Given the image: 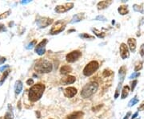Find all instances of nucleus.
Segmentation results:
<instances>
[{
  "label": "nucleus",
  "instance_id": "0eeeda50",
  "mask_svg": "<svg viewBox=\"0 0 144 119\" xmlns=\"http://www.w3.org/2000/svg\"><path fill=\"white\" fill-rule=\"evenodd\" d=\"M82 56V52L79 50H75L69 52L66 56V60L69 63H74Z\"/></svg>",
  "mask_w": 144,
  "mask_h": 119
},
{
  "label": "nucleus",
  "instance_id": "c85d7f7f",
  "mask_svg": "<svg viewBox=\"0 0 144 119\" xmlns=\"http://www.w3.org/2000/svg\"><path fill=\"white\" fill-rule=\"evenodd\" d=\"M112 74H113L112 71H110V70H109V69H105V70L103 71V77H109V76L112 75Z\"/></svg>",
  "mask_w": 144,
  "mask_h": 119
},
{
  "label": "nucleus",
  "instance_id": "1a4fd4ad",
  "mask_svg": "<svg viewBox=\"0 0 144 119\" xmlns=\"http://www.w3.org/2000/svg\"><path fill=\"white\" fill-rule=\"evenodd\" d=\"M47 43H48V40L47 39H44L39 43V44H38L35 46V52L39 56H42L43 54L46 52V45Z\"/></svg>",
  "mask_w": 144,
  "mask_h": 119
},
{
  "label": "nucleus",
  "instance_id": "9d476101",
  "mask_svg": "<svg viewBox=\"0 0 144 119\" xmlns=\"http://www.w3.org/2000/svg\"><path fill=\"white\" fill-rule=\"evenodd\" d=\"M119 52H120V56H121L122 59L125 60L130 56V52H129L128 48H127V44H124V43H122L121 44L120 48H119Z\"/></svg>",
  "mask_w": 144,
  "mask_h": 119
},
{
  "label": "nucleus",
  "instance_id": "39448f33",
  "mask_svg": "<svg viewBox=\"0 0 144 119\" xmlns=\"http://www.w3.org/2000/svg\"><path fill=\"white\" fill-rule=\"evenodd\" d=\"M66 23L62 20H59L57 22H55L54 25L52 26L51 31H50V34L51 35H58L61 33L62 31H63L66 28Z\"/></svg>",
  "mask_w": 144,
  "mask_h": 119
},
{
  "label": "nucleus",
  "instance_id": "58836bf2",
  "mask_svg": "<svg viewBox=\"0 0 144 119\" xmlns=\"http://www.w3.org/2000/svg\"><path fill=\"white\" fill-rule=\"evenodd\" d=\"M138 114H139V113H138V112H136L135 114H133V115H132V117H131V119H135V118H136V117H137V116H138Z\"/></svg>",
  "mask_w": 144,
  "mask_h": 119
},
{
  "label": "nucleus",
  "instance_id": "412c9836",
  "mask_svg": "<svg viewBox=\"0 0 144 119\" xmlns=\"http://www.w3.org/2000/svg\"><path fill=\"white\" fill-rule=\"evenodd\" d=\"M118 12H119L120 15H127L128 13V8H127V6H120L118 9Z\"/></svg>",
  "mask_w": 144,
  "mask_h": 119
},
{
  "label": "nucleus",
  "instance_id": "6e6552de",
  "mask_svg": "<svg viewBox=\"0 0 144 119\" xmlns=\"http://www.w3.org/2000/svg\"><path fill=\"white\" fill-rule=\"evenodd\" d=\"M74 7V3H67L62 5H59L54 8V12L56 13L61 14L68 12V10H71Z\"/></svg>",
  "mask_w": 144,
  "mask_h": 119
},
{
  "label": "nucleus",
  "instance_id": "a211bd4d",
  "mask_svg": "<svg viewBox=\"0 0 144 119\" xmlns=\"http://www.w3.org/2000/svg\"><path fill=\"white\" fill-rule=\"evenodd\" d=\"M14 118V114H13V111H12V106L9 105H8V110L5 114L4 119H13Z\"/></svg>",
  "mask_w": 144,
  "mask_h": 119
},
{
  "label": "nucleus",
  "instance_id": "72a5a7b5",
  "mask_svg": "<svg viewBox=\"0 0 144 119\" xmlns=\"http://www.w3.org/2000/svg\"><path fill=\"white\" fill-rule=\"evenodd\" d=\"M27 85H32V84H34V80L30 78L27 81Z\"/></svg>",
  "mask_w": 144,
  "mask_h": 119
},
{
  "label": "nucleus",
  "instance_id": "c756f323",
  "mask_svg": "<svg viewBox=\"0 0 144 119\" xmlns=\"http://www.w3.org/2000/svg\"><path fill=\"white\" fill-rule=\"evenodd\" d=\"M142 62H139V63H138V64H136V66H135V72H138V71H139L140 69H142Z\"/></svg>",
  "mask_w": 144,
  "mask_h": 119
},
{
  "label": "nucleus",
  "instance_id": "f03ea898",
  "mask_svg": "<svg viewBox=\"0 0 144 119\" xmlns=\"http://www.w3.org/2000/svg\"><path fill=\"white\" fill-rule=\"evenodd\" d=\"M98 89V84L95 81H91L86 84L81 91V96L83 98L86 99L92 97Z\"/></svg>",
  "mask_w": 144,
  "mask_h": 119
},
{
  "label": "nucleus",
  "instance_id": "e433bc0d",
  "mask_svg": "<svg viewBox=\"0 0 144 119\" xmlns=\"http://www.w3.org/2000/svg\"><path fill=\"white\" fill-rule=\"evenodd\" d=\"M140 55L142 57H144V50H143V47H142L141 50H140Z\"/></svg>",
  "mask_w": 144,
  "mask_h": 119
},
{
  "label": "nucleus",
  "instance_id": "f257e3e1",
  "mask_svg": "<svg viewBox=\"0 0 144 119\" xmlns=\"http://www.w3.org/2000/svg\"><path fill=\"white\" fill-rule=\"evenodd\" d=\"M44 90H45V85L43 84L39 83V84H34L29 90V94H28L29 100L31 102L38 101L43 95Z\"/></svg>",
  "mask_w": 144,
  "mask_h": 119
},
{
  "label": "nucleus",
  "instance_id": "5701e85b",
  "mask_svg": "<svg viewBox=\"0 0 144 119\" xmlns=\"http://www.w3.org/2000/svg\"><path fill=\"white\" fill-rule=\"evenodd\" d=\"M138 102H139V99H138L137 96H135V97H133V98L129 101L128 106H129V107H131V106H133V105H135V104H137Z\"/></svg>",
  "mask_w": 144,
  "mask_h": 119
},
{
  "label": "nucleus",
  "instance_id": "a878e982",
  "mask_svg": "<svg viewBox=\"0 0 144 119\" xmlns=\"http://www.w3.org/2000/svg\"><path fill=\"white\" fill-rule=\"evenodd\" d=\"M10 13H11V10H7V12H4V13L0 14V19H3L7 18V17L10 15Z\"/></svg>",
  "mask_w": 144,
  "mask_h": 119
},
{
  "label": "nucleus",
  "instance_id": "dca6fc26",
  "mask_svg": "<svg viewBox=\"0 0 144 119\" xmlns=\"http://www.w3.org/2000/svg\"><path fill=\"white\" fill-rule=\"evenodd\" d=\"M112 3V1H101L97 4L98 10H103L107 7H108L110 4Z\"/></svg>",
  "mask_w": 144,
  "mask_h": 119
},
{
  "label": "nucleus",
  "instance_id": "79ce46f5",
  "mask_svg": "<svg viewBox=\"0 0 144 119\" xmlns=\"http://www.w3.org/2000/svg\"><path fill=\"white\" fill-rule=\"evenodd\" d=\"M0 119H2V118H1V117H0Z\"/></svg>",
  "mask_w": 144,
  "mask_h": 119
},
{
  "label": "nucleus",
  "instance_id": "4c0bfd02",
  "mask_svg": "<svg viewBox=\"0 0 144 119\" xmlns=\"http://www.w3.org/2000/svg\"><path fill=\"white\" fill-rule=\"evenodd\" d=\"M30 3V0H25V1H21V3H22V4H27V3Z\"/></svg>",
  "mask_w": 144,
  "mask_h": 119
},
{
  "label": "nucleus",
  "instance_id": "b1692460",
  "mask_svg": "<svg viewBox=\"0 0 144 119\" xmlns=\"http://www.w3.org/2000/svg\"><path fill=\"white\" fill-rule=\"evenodd\" d=\"M79 37L82 38V39H95V36H91V35H89V34H86V33L80 34V35H79Z\"/></svg>",
  "mask_w": 144,
  "mask_h": 119
},
{
  "label": "nucleus",
  "instance_id": "a19ab883",
  "mask_svg": "<svg viewBox=\"0 0 144 119\" xmlns=\"http://www.w3.org/2000/svg\"><path fill=\"white\" fill-rule=\"evenodd\" d=\"M72 31H75V30L74 29H71V30L68 31V33H71V32H72Z\"/></svg>",
  "mask_w": 144,
  "mask_h": 119
},
{
  "label": "nucleus",
  "instance_id": "2eb2a0df",
  "mask_svg": "<svg viewBox=\"0 0 144 119\" xmlns=\"http://www.w3.org/2000/svg\"><path fill=\"white\" fill-rule=\"evenodd\" d=\"M23 82H22L20 80L16 81L15 84V94H17V95L21 93V91L23 90Z\"/></svg>",
  "mask_w": 144,
  "mask_h": 119
},
{
  "label": "nucleus",
  "instance_id": "f8f14e48",
  "mask_svg": "<svg viewBox=\"0 0 144 119\" xmlns=\"http://www.w3.org/2000/svg\"><path fill=\"white\" fill-rule=\"evenodd\" d=\"M127 44H128V47L130 50L131 52H135L136 50V39L134 38H130L127 41Z\"/></svg>",
  "mask_w": 144,
  "mask_h": 119
},
{
  "label": "nucleus",
  "instance_id": "393cba45",
  "mask_svg": "<svg viewBox=\"0 0 144 119\" xmlns=\"http://www.w3.org/2000/svg\"><path fill=\"white\" fill-rule=\"evenodd\" d=\"M36 44H37V40L36 39H34V40H32L30 44L26 47V48L27 49H28V50H30V49H32L33 48H34L35 46H36Z\"/></svg>",
  "mask_w": 144,
  "mask_h": 119
},
{
  "label": "nucleus",
  "instance_id": "473e14b6",
  "mask_svg": "<svg viewBox=\"0 0 144 119\" xmlns=\"http://www.w3.org/2000/svg\"><path fill=\"white\" fill-rule=\"evenodd\" d=\"M95 20H102V21H106L107 20V19L105 18V17H103V15H98V17H96V19H95Z\"/></svg>",
  "mask_w": 144,
  "mask_h": 119
},
{
  "label": "nucleus",
  "instance_id": "9b49d317",
  "mask_svg": "<svg viewBox=\"0 0 144 119\" xmlns=\"http://www.w3.org/2000/svg\"><path fill=\"white\" fill-rule=\"evenodd\" d=\"M64 96L66 97H69V98H71L74 96L76 95L77 93V89L74 87H67L64 89Z\"/></svg>",
  "mask_w": 144,
  "mask_h": 119
},
{
  "label": "nucleus",
  "instance_id": "4468645a",
  "mask_svg": "<svg viewBox=\"0 0 144 119\" xmlns=\"http://www.w3.org/2000/svg\"><path fill=\"white\" fill-rule=\"evenodd\" d=\"M83 116V113L82 111H76L69 114L66 119H81Z\"/></svg>",
  "mask_w": 144,
  "mask_h": 119
},
{
  "label": "nucleus",
  "instance_id": "6ab92c4d",
  "mask_svg": "<svg viewBox=\"0 0 144 119\" xmlns=\"http://www.w3.org/2000/svg\"><path fill=\"white\" fill-rule=\"evenodd\" d=\"M62 82L65 84H71L75 82V77H73V76H68L66 78H64V80L62 81Z\"/></svg>",
  "mask_w": 144,
  "mask_h": 119
},
{
  "label": "nucleus",
  "instance_id": "4be33fe9",
  "mask_svg": "<svg viewBox=\"0 0 144 119\" xmlns=\"http://www.w3.org/2000/svg\"><path fill=\"white\" fill-rule=\"evenodd\" d=\"M91 31L94 32V33H95L98 38H104V36H105V33H104V32H101L100 31H98V30L96 29V28H92Z\"/></svg>",
  "mask_w": 144,
  "mask_h": 119
},
{
  "label": "nucleus",
  "instance_id": "423d86ee",
  "mask_svg": "<svg viewBox=\"0 0 144 119\" xmlns=\"http://www.w3.org/2000/svg\"><path fill=\"white\" fill-rule=\"evenodd\" d=\"M54 22V19L48 17H41L38 16L36 19V24L39 28H45L51 24H52Z\"/></svg>",
  "mask_w": 144,
  "mask_h": 119
},
{
  "label": "nucleus",
  "instance_id": "cd10ccee",
  "mask_svg": "<svg viewBox=\"0 0 144 119\" xmlns=\"http://www.w3.org/2000/svg\"><path fill=\"white\" fill-rule=\"evenodd\" d=\"M133 8H134V10H135V12L143 13V9H142V7L141 6H139V5L135 4V5H134V7H133Z\"/></svg>",
  "mask_w": 144,
  "mask_h": 119
},
{
  "label": "nucleus",
  "instance_id": "20e7f679",
  "mask_svg": "<svg viewBox=\"0 0 144 119\" xmlns=\"http://www.w3.org/2000/svg\"><path fill=\"white\" fill-rule=\"evenodd\" d=\"M99 64L96 60H92L91 62L88 63L86 67L83 69V75L86 76V77H90V76L93 75L98 69Z\"/></svg>",
  "mask_w": 144,
  "mask_h": 119
},
{
  "label": "nucleus",
  "instance_id": "ea45409f",
  "mask_svg": "<svg viewBox=\"0 0 144 119\" xmlns=\"http://www.w3.org/2000/svg\"><path fill=\"white\" fill-rule=\"evenodd\" d=\"M130 116V112H128L127 114V115L125 116V117L123 118V119H129V117Z\"/></svg>",
  "mask_w": 144,
  "mask_h": 119
},
{
  "label": "nucleus",
  "instance_id": "bb28decb",
  "mask_svg": "<svg viewBox=\"0 0 144 119\" xmlns=\"http://www.w3.org/2000/svg\"><path fill=\"white\" fill-rule=\"evenodd\" d=\"M10 70H7V71H5V72H4V74L3 75V77H2V79H1V81H0V85H1L3 82H4V81L7 79V76L9 75V73H10Z\"/></svg>",
  "mask_w": 144,
  "mask_h": 119
},
{
  "label": "nucleus",
  "instance_id": "2f4dec72",
  "mask_svg": "<svg viewBox=\"0 0 144 119\" xmlns=\"http://www.w3.org/2000/svg\"><path fill=\"white\" fill-rule=\"evenodd\" d=\"M137 84H138V81H137V80L133 81V82H132V84H131V91H133V90L135 89V86H136Z\"/></svg>",
  "mask_w": 144,
  "mask_h": 119
},
{
  "label": "nucleus",
  "instance_id": "ddd939ff",
  "mask_svg": "<svg viewBox=\"0 0 144 119\" xmlns=\"http://www.w3.org/2000/svg\"><path fill=\"white\" fill-rule=\"evenodd\" d=\"M85 19V15L84 13H79V14H76L75 15L73 16L71 21V24H74V23H79L80 21H82L83 19Z\"/></svg>",
  "mask_w": 144,
  "mask_h": 119
},
{
  "label": "nucleus",
  "instance_id": "f704fd0d",
  "mask_svg": "<svg viewBox=\"0 0 144 119\" xmlns=\"http://www.w3.org/2000/svg\"><path fill=\"white\" fill-rule=\"evenodd\" d=\"M7 60V59L5 57H2V56H0V64H3L5 61Z\"/></svg>",
  "mask_w": 144,
  "mask_h": 119
},
{
  "label": "nucleus",
  "instance_id": "f3484780",
  "mask_svg": "<svg viewBox=\"0 0 144 119\" xmlns=\"http://www.w3.org/2000/svg\"><path fill=\"white\" fill-rule=\"evenodd\" d=\"M71 72H72V68L70 65H63L60 69V73L62 74V75L69 74Z\"/></svg>",
  "mask_w": 144,
  "mask_h": 119
},
{
  "label": "nucleus",
  "instance_id": "c9c22d12",
  "mask_svg": "<svg viewBox=\"0 0 144 119\" xmlns=\"http://www.w3.org/2000/svg\"><path fill=\"white\" fill-rule=\"evenodd\" d=\"M7 68H9V65H4V66H3V67H0V72H3V71H4L6 69H7Z\"/></svg>",
  "mask_w": 144,
  "mask_h": 119
},
{
  "label": "nucleus",
  "instance_id": "7c9ffc66",
  "mask_svg": "<svg viewBox=\"0 0 144 119\" xmlns=\"http://www.w3.org/2000/svg\"><path fill=\"white\" fill-rule=\"evenodd\" d=\"M140 75V73L139 72H135L134 73H132L130 76V79H133V78H136V77H138Z\"/></svg>",
  "mask_w": 144,
  "mask_h": 119
},
{
  "label": "nucleus",
  "instance_id": "7ed1b4c3",
  "mask_svg": "<svg viewBox=\"0 0 144 119\" xmlns=\"http://www.w3.org/2000/svg\"><path fill=\"white\" fill-rule=\"evenodd\" d=\"M53 69V65L52 64L44 59H40L39 60L35 65V70L39 72V73H48L51 72L52 71Z\"/></svg>",
  "mask_w": 144,
  "mask_h": 119
},
{
  "label": "nucleus",
  "instance_id": "aec40b11",
  "mask_svg": "<svg viewBox=\"0 0 144 119\" xmlns=\"http://www.w3.org/2000/svg\"><path fill=\"white\" fill-rule=\"evenodd\" d=\"M129 91H130V88L128 85H125L123 90H122V94H121V98L122 99H125L126 97L128 96L129 94Z\"/></svg>",
  "mask_w": 144,
  "mask_h": 119
}]
</instances>
